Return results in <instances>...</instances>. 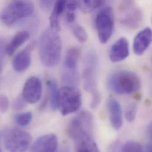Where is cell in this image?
<instances>
[{
    "mask_svg": "<svg viewBox=\"0 0 152 152\" xmlns=\"http://www.w3.org/2000/svg\"><path fill=\"white\" fill-rule=\"evenodd\" d=\"M39 53L42 63L46 67L56 66L60 62L62 42L58 31L51 28L45 30L40 36Z\"/></svg>",
    "mask_w": 152,
    "mask_h": 152,
    "instance_id": "cell-1",
    "label": "cell"
},
{
    "mask_svg": "<svg viewBox=\"0 0 152 152\" xmlns=\"http://www.w3.org/2000/svg\"><path fill=\"white\" fill-rule=\"evenodd\" d=\"M98 57L96 52L91 49L85 55L83 61L82 78L83 88L92 94V104L97 105L101 102V95L97 89V74L98 70Z\"/></svg>",
    "mask_w": 152,
    "mask_h": 152,
    "instance_id": "cell-2",
    "label": "cell"
},
{
    "mask_svg": "<svg viewBox=\"0 0 152 152\" xmlns=\"http://www.w3.org/2000/svg\"><path fill=\"white\" fill-rule=\"evenodd\" d=\"M108 88L113 92L120 95L130 94L139 91L141 80L135 73L129 71L115 72L108 77Z\"/></svg>",
    "mask_w": 152,
    "mask_h": 152,
    "instance_id": "cell-3",
    "label": "cell"
},
{
    "mask_svg": "<svg viewBox=\"0 0 152 152\" xmlns=\"http://www.w3.org/2000/svg\"><path fill=\"white\" fill-rule=\"evenodd\" d=\"M4 145L9 152H24L31 145V136L27 132L18 128H6L1 132Z\"/></svg>",
    "mask_w": 152,
    "mask_h": 152,
    "instance_id": "cell-4",
    "label": "cell"
},
{
    "mask_svg": "<svg viewBox=\"0 0 152 152\" xmlns=\"http://www.w3.org/2000/svg\"><path fill=\"white\" fill-rule=\"evenodd\" d=\"M94 120L92 114L88 111L79 113L69 123L67 127L68 135L76 140L86 137H92Z\"/></svg>",
    "mask_w": 152,
    "mask_h": 152,
    "instance_id": "cell-5",
    "label": "cell"
},
{
    "mask_svg": "<svg viewBox=\"0 0 152 152\" xmlns=\"http://www.w3.org/2000/svg\"><path fill=\"white\" fill-rule=\"evenodd\" d=\"M34 5L29 1H13L10 2L1 12V20L7 26L15 24L20 20L31 15Z\"/></svg>",
    "mask_w": 152,
    "mask_h": 152,
    "instance_id": "cell-6",
    "label": "cell"
},
{
    "mask_svg": "<svg viewBox=\"0 0 152 152\" xmlns=\"http://www.w3.org/2000/svg\"><path fill=\"white\" fill-rule=\"evenodd\" d=\"M82 104V95L76 87L63 86L59 91L58 109L63 115L77 111Z\"/></svg>",
    "mask_w": 152,
    "mask_h": 152,
    "instance_id": "cell-7",
    "label": "cell"
},
{
    "mask_svg": "<svg viewBox=\"0 0 152 152\" xmlns=\"http://www.w3.org/2000/svg\"><path fill=\"white\" fill-rule=\"evenodd\" d=\"M118 15L120 23L131 29L139 28L143 20L142 10L133 1L121 2L118 8Z\"/></svg>",
    "mask_w": 152,
    "mask_h": 152,
    "instance_id": "cell-8",
    "label": "cell"
},
{
    "mask_svg": "<svg viewBox=\"0 0 152 152\" xmlns=\"http://www.w3.org/2000/svg\"><path fill=\"white\" fill-rule=\"evenodd\" d=\"M114 18L113 9L107 7L102 9L95 18V27L99 42L107 43L112 36L114 30Z\"/></svg>",
    "mask_w": 152,
    "mask_h": 152,
    "instance_id": "cell-9",
    "label": "cell"
},
{
    "mask_svg": "<svg viewBox=\"0 0 152 152\" xmlns=\"http://www.w3.org/2000/svg\"><path fill=\"white\" fill-rule=\"evenodd\" d=\"M42 94V83L41 80L36 76H31L26 82L22 95L27 102L35 104L37 102Z\"/></svg>",
    "mask_w": 152,
    "mask_h": 152,
    "instance_id": "cell-10",
    "label": "cell"
},
{
    "mask_svg": "<svg viewBox=\"0 0 152 152\" xmlns=\"http://www.w3.org/2000/svg\"><path fill=\"white\" fill-rule=\"evenodd\" d=\"M58 145L57 136L48 134L38 138L31 146L30 152H55Z\"/></svg>",
    "mask_w": 152,
    "mask_h": 152,
    "instance_id": "cell-11",
    "label": "cell"
},
{
    "mask_svg": "<svg viewBox=\"0 0 152 152\" xmlns=\"http://www.w3.org/2000/svg\"><path fill=\"white\" fill-rule=\"evenodd\" d=\"M152 42V30L151 27H146L140 31L133 42V50L136 55H142L148 49Z\"/></svg>",
    "mask_w": 152,
    "mask_h": 152,
    "instance_id": "cell-12",
    "label": "cell"
},
{
    "mask_svg": "<svg viewBox=\"0 0 152 152\" xmlns=\"http://www.w3.org/2000/svg\"><path fill=\"white\" fill-rule=\"evenodd\" d=\"M129 55V44L125 37H121L111 46L110 59L114 63L123 61Z\"/></svg>",
    "mask_w": 152,
    "mask_h": 152,
    "instance_id": "cell-13",
    "label": "cell"
},
{
    "mask_svg": "<svg viewBox=\"0 0 152 152\" xmlns=\"http://www.w3.org/2000/svg\"><path fill=\"white\" fill-rule=\"evenodd\" d=\"M110 123L115 130H119L123 125V113L119 102L114 98H110L107 101Z\"/></svg>",
    "mask_w": 152,
    "mask_h": 152,
    "instance_id": "cell-14",
    "label": "cell"
},
{
    "mask_svg": "<svg viewBox=\"0 0 152 152\" xmlns=\"http://www.w3.org/2000/svg\"><path fill=\"white\" fill-rule=\"evenodd\" d=\"M31 49L32 46L30 45L15 55L12 61V67L14 71L21 72L26 71L30 66Z\"/></svg>",
    "mask_w": 152,
    "mask_h": 152,
    "instance_id": "cell-15",
    "label": "cell"
},
{
    "mask_svg": "<svg viewBox=\"0 0 152 152\" xmlns=\"http://www.w3.org/2000/svg\"><path fill=\"white\" fill-rule=\"evenodd\" d=\"M80 56V50L77 47L70 48L65 56L64 72L69 73H78V63Z\"/></svg>",
    "mask_w": 152,
    "mask_h": 152,
    "instance_id": "cell-16",
    "label": "cell"
},
{
    "mask_svg": "<svg viewBox=\"0 0 152 152\" xmlns=\"http://www.w3.org/2000/svg\"><path fill=\"white\" fill-rule=\"evenodd\" d=\"M30 37V33L27 31L18 32L6 46V54L11 56L16 50L25 43Z\"/></svg>",
    "mask_w": 152,
    "mask_h": 152,
    "instance_id": "cell-17",
    "label": "cell"
},
{
    "mask_svg": "<svg viewBox=\"0 0 152 152\" xmlns=\"http://www.w3.org/2000/svg\"><path fill=\"white\" fill-rule=\"evenodd\" d=\"M76 152H99L92 137H86L75 140Z\"/></svg>",
    "mask_w": 152,
    "mask_h": 152,
    "instance_id": "cell-18",
    "label": "cell"
},
{
    "mask_svg": "<svg viewBox=\"0 0 152 152\" xmlns=\"http://www.w3.org/2000/svg\"><path fill=\"white\" fill-rule=\"evenodd\" d=\"M47 84L49 91V99L51 108L53 110H56L58 108V100L59 89H58L56 82L53 80H48Z\"/></svg>",
    "mask_w": 152,
    "mask_h": 152,
    "instance_id": "cell-19",
    "label": "cell"
},
{
    "mask_svg": "<svg viewBox=\"0 0 152 152\" xmlns=\"http://www.w3.org/2000/svg\"><path fill=\"white\" fill-rule=\"evenodd\" d=\"M104 4V1L83 0L78 1V6L83 12L87 13L101 7Z\"/></svg>",
    "mask_w": 152,
    "mask_h": 152,
    "instance_id": "cell-20",
    "label": "cell"
},
{
    "mask_svg": "<svg viewBox=\"0 0 152 152\" xmlns=\"http://www.w3.org/2000/svg\"><path fill=\"white\" fill-rule=\"evenodd\" d=\"M71 28L74 36L79 42L84 43L87 41L88 38V34L82 26L73 23L71 24Z\"/></svg>",
    "mask_w": 152,
    "mask_h": 152,
    "instance_id": "cell-21",
    "label": "cell"
},
{
    "mask_svg": "<svg viewBox=\"0 0 152 152\" xmlns=\"http://www.w3.org/2000/svg\"><path fill=\"white\" fill-rule=\"evenodd\" d=\"M33 114L31 112L28 111L17 114L14 117V120L17 124L21 126H26L30 124L32 120Z\"/></svg>",
    "mask_w": 152,
    "mask_h": 152,
    "instance_id": "cell-22",
    "label": "cell"
},
{
    "mask_svg": "<svg viewBox=\"0 0 152 152\" xmlns=\"http://www.w3.org/2000/svg\"><path fill=\"white\" fill-rule=\"evenodd\" d=\"M121 152H144L141 144L134 141H129L122 146Z\"/></svg>",
    "mask_w": 152,
    "mask_h": 152,
    "instance_id": "cell-23",
    "label": "cell"
},
{
    "mask_svg": "<svg viewBox=\"0 0 152 152\" xmlns=\"http://www.w3.org/2000/svg\"><path fill=\"white\" fill-rule=\"evenodd\" d=\"M137 111V106L136 103L132 102L127 105L125 111V117L127 121L133 122L136 118Z\"/></svg>",
    "mask_w": 152,
    "mask_h": 152,
    "instance_id": "cell-24",
    "label": "cell"
},
{
    "mask_svg": "<svg viewBox=\"0 0 152 152\" xmlns=\"http://www.w3.org/2000/svg\"><path fill=\"white\" fill-rule=\"evenodd\" d=\"M61 15V14H60L55 8H53L49 18L50 28L57 31H59L61 29L59 21V18Z\"/></svg>",
    "mask_w": 152,
    "mask_h": 152,
    "instance_id": "cell-25",
    "label": "cell"
},
{
    "mask_svg": "<svg viewBox=\"0 0 152 152\" xmlns=\"http://www.w3.org/2000/svg\"><path fill=\"white\" fill-rule=\"evenodd\" d=\"M27 105V101L24 99L23 95L18 96L12 103V108L16 110H20L24 109Z\"/></svg>",
    "mask_w": 152,
    "mask_h": 152,
    "instance_id": "cell-26",
    "label": "cell"
},
{
    "mask_svg": "<svg viewBox=\"0 0 152 152\" xmlns=\"http://www.w3.org/2000/svg\"><path fill=\"white\" fill-rule=\"evenodd\" d=\"M10 105L9 99L5 95H1L0 96V108L2 113H5Z\"/></svg>",
    "mask_w": 152,
    "mask_h": 152,
    "instance_id": "cell-27",
    "label": "cell"
},
{
    "mask_svg": "<svg viewBox=\"0 0 152 152\" xmlns=\"http://www.w3.org/2000/svg\"><path fill=\"white\" fill-rule=\"evenodd\" d=\"M56 2H54L53 1H39V4L40 7L45 11H49L50 10L53 6L55 5Z\"/></svg>",
    "mask_w": 152,
    "mask_h": 152,
    "instance_id": "cell-28",
    "label": "cell"
},
{
    "mask_svg": "<svg viewBox=\"0 0 152 152\" xmlns=\"http://www.w3.org/2000/svg\"><path fill=\"white\" fill-rule=\"evenodd\" d=\"M78 6V1H66V8L70 12L74 11Z\"/></svg>",
    "mask_w": 152,
    "mask_h": 152,
    "instance_id": "cell-29",
    "label": "cell"
},
{
    "mask_svg": "<svg viewBox=\"0 0 152 152\" xmlns=\"http://www.w3.org/2000/svg\"><path fill=\"white\" fill-rule=\"evenodd\" d=\"M75 14L73 12H70V11H68L66 14V20L67 21V22L71 24H73L74 23V21L75 20Z\"/></svg>",
    "mask_w": 152,
    "mask_h": 152,
    "instance_id": "cell-30",
    "label": "cell"
},
{
    "mask_svg": "<svg viewBox=\"0 0 152 152\" xmlns=\"http://www.w3.org/2000/svg\"><path fill=\"white\" fill-rule=\"evenodd\" d=\"M58 152H70V151H69V149L68 148V147L65 146V147H63L62 148H61Z\"/></svg>",
    "mask_w": 152,
    "mask_h": 152,
    "instance_id": "cell-31",
    "label": "cell"
},
{
    "mask_svg": "<svg viewBox=\"0 0 152 152\" xmlns=\"http://www.w3.org/2000/svg\"><path fill=\"white\" fill-rule=\"evenodd\" d=\"M148 134L150 137L152 139V123L149 125L148 127Z\"/></svg>",
    "mask_w": 152,
    "mask_h": 152,
    "instance_id": "cell-32",
    "label": "cell"
},
{
    "mask_svg": "<svg viewBox=\"0 0 152 152\" xmlns=\"http://www.w3.org/2000/svg\"><path fill=\"white\" fill-rule=\"evenodd\" d=\"M151 20H152V18H151Z\"/></svg>",
    "mask_w": 152,
    "mask_h": 152,
    "instance_id": "cell-33",
    "label": "cell"
},
{
    "mask_svg": "<svg viewBox=\"0 0 152 152\" xmlns=\"http://www.w3.org/2000/svg\"></svg>",
    "mask_w": 152,
    "mask_h": 152,
    "instance_id": "cell-34",
    "label": "cell"
}]
</instances>
